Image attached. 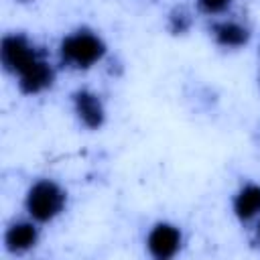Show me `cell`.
I'll return each instance as SVG.
<instances>
[{"mask_svg": "<svg viewBox=\"0 0 260 260\" xmlns=\"http://www.w3.org/2000/svg\"><path fill=\"white\" fill-rule=\"evenodd\" d=\"M106 43L104 39L89 28H77L65 35L59 43V59L65 67L85 71L98 65L106 57Z\"/></svg>", "mask_w": 260, "mask_h": 260, "instance_id": "cell-1", "label": "cell"}, {"mask_svg": "<svg viewBox=\"0 0 260 260\" xmlns=\"http://www.w3.org/2000/svg\"><path fill=\"white\" fill-rule=\"evenodd\" d=\"M43 53L37 49V45L22 32H12L2 39L0 45V59L8 73L18 77L26 67H30L37 59H41Z\"/></svg>", "mask_w": 260, "mask_h": 260, "instance_id": "cell-3", "label": "cell"}, {"mask_svg": "<svg viewBox=\"0 0 260 260\" xmlns=\"http://www.w3.org/2000/svg\"><path fill=\"white\" fill-rule=\"evenodd\" d=\"M39 242V228L35 219L12 221L4 234V248L10 254H24L32 250Z\"/></svg>", "mask_w": 260, "mask_h": 260, "instance_id": "cell-7", "label": "cell"}, {"mask_svg": "<svg viewBox=\"0 0 260 260\" xmlns=\"http://www.w3.org/2000/svg\"><path fill=\"white\" fill-rule=\"evenodd\" d=\"M71 106H73V114L85 128H89V130L102 128V124L106 120V106L95 91L77 89L71 95Z\"/></svg>", "mask_w": 260, "mask_h": 260, "instance_id": "cell-5", "label": "cell"}, {"mask_svg": "<svg viewBox=\"0 0 260 260\" xmlns=\"http://www.w3.org/2000/svg\"><path fill=\"white\" fill-rule=\"evenodd\" d=\"M187 26H189V16H187L183 10H177V12L171 16V28H173L175 32H183V30H187Z\"/></svg>", "mask_w": 260, "mask_h": 260, "instance_id": "cell-11", "label": "cell"}, {"mask_svg": "<svg viewBox=\"0 0 260 260\" xmlns=\"http://www.w3.org/2000/svg\"><path fill=\"white\" fill-rule=\"evenodd\" d=\"M211 37L223 49H240L250 41V28L238 20L221 18L211 24Z\"/></svg>", "mask_w": 260, "mask_h": 260, "instance_id": "cell-8", "label": "cell"}, {"mask_svg": "<svg viewBox=\"0 0 260 260\" xmlns=\"http://www.w3.org/2000/svg\"><path fill=\"white\" fill-rule=\"evenodd\" d=\"M232 2L234 0H197L199 8L205 14H221L232 6Z\"/></svg>", "mask_w": 260, "mask_h": 260, "instance_id": "cell-10", "label": "cell"}, {"mask_svg": "<svg viewBox=\"0 0 260 260\" xmlns=\"http://www.w3.org/2000/svg\"><path fill=\"white\" fill-rule=\"evenodd\" d=\"M53 81H55V69L45 59V55L41 59H37L30 67H26L16 77V83H18L20 91L26 93V95H37V93L47 91L53 85Z\"/></svg>", "mask_w": 260, "mask_h": 260, "instance_id": "cell-6", "label": "cell"}, {"mask_svg": "<svg viewBox=\"0 0 260 260\" xmlns=\"http://www.w3.org/2000/svg\"><path fill=\"white\" fill-rule=\"evenodd\" d=\"M183 232L169 221H158L146 234V250L156 260H171L181 252Z\"/></svg>", "mask_w": 260, "mask_h": 260, "instance_id": "cell-4", "label": "cell"}, {"mask_svg": "<svg viewBox=\"0 0 260 260\" xmlns=\"http://www.w3.org/2000/svg\"><path fill=\"white\" fill-rule=\"evenodd\" d=\"M256 236H258V242H260V217H258V223H256Z\"/></svg>", "mask_w": 260, "mask_h": 260, "instance_id": "cell-12", "label": "cell"}, {"mask_svg": "<svg viewBox=\"0 0 260 260\" xmlns=\"http://www.w3.org/2000/svg\"><path fill=\"white\" fill-rule=\"evenodd\" d=\"M65 205H67V193L53 179L35 181L24 195V209L28 217L39 223H47L59 217L65 211Z\"/></svg>", "mask_w": 260, "mask_h": 260, "instance_id": "cell-2", "label": "cell"}, {"mask_svg": "<svg viewBox=\"0 0 260 260\" xmlns=\"http://www.w3.org/2000/svg\"><path fill=\"white\" fill-rule=\"evenodd\" d=\"M234 215L240 221H254L260 217V185L246 183L242 185L232 199Z\"/></svg>", "mask_w": 260, "mask_h": 260, "instance_id": "cell-9", "label": "cell"}]
</instances>
